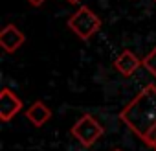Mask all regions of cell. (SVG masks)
<instances>
[{
	"label": "cell",
	"mask_w": 156,
	"mask_h": 151,
	"mask_svg": "<svg viewBox=\"0 0 156 151\" xmlns=\"http://www.w3.org/2000/svg\"><path fill=\"white\" fill-rule=\"evenodd\" d=\"M119 120L143 142L156 127V85L143 87L121 111Z\"/></svg>",
	"instance_id": "cell-1"
},
{
	"label": "cell",
	"mask_w": 156,
	"mask_h": 151,
	"mask_svg": "<svg viewBox=\"0 0 156 151\" xmlns=\"http://www.w3.org/2000/svg\"><path fill=\"white\" fill-rule=\"evenodd\" d=\"M66 26L75 37H79L81 41H90L101 30L103 22L88 6H79L68 17Z\"/></svg>",
	"instance_id": "cell-2"
},
{
	"label": "cell",
	"mask_w": 156,
	"mask_h": 151,
	"mask_svg": "<svg viewBox=\"0 0 156 151\" xmlns=\"http://www.w3.org/2000/svg\"><path fill=\"white\" fill-rule=\"evenodd\" d=\"M103 133H105L103 125H101L92 114H83L79 120L72 125V129H70V134H72L77 142H79L83 147L94 145V144L103 136Z\"/></svg>",
	"instance_id": "cell-3"
},
{
	"label": "cell",
	"mask_w": 156,
	"mask_h": 151,
	"mask_svg": "<svg viewBox=\"0 0 156 151\" xmlns=\"http://www.w3.org/2000/svg\"><path fill=\"white\" fill-rule=\"evenodd\" d=\"M22 111V100L8 87L0 90V120L8 123Z\"/></svg>",
	"instance_id": "cell-4"
},
{
	"label": "cell",
	"mask_w": 156,
	"mask_h": 151,
	"mask_svg": "<svg viewBox=\"0 0 156 151\" xmlns=\"http://www.w3.org/2000/svg\"><path fill=\"white\" fill-rule=\"evenodd\" d=\"M24 42H26V35L15 24H6L0 31V46L6 53H15L17 50L22 48Z\"/></svg>",
	"instance_id": "cell-5"
},
{
	"label": "cell",
	"mask_w": 156,
	"mask_h": 151,
	"mask_svg": "<svg viewBox=\"0 0 156 151\" xmlns=\"http://www.w3.org/2000/svg\"><path fill=\"white\" fill-rule=\"evenodd\" d=\"M114 68L121 74V76H125V78H129V76H132L140 66H143V59H140L134 52H130V50H121V53L114 59Z\"/></svg>",
	"instance_id": "cell-6"
},
{
	"label": "cell",
	"mask_w": 156,
	"mask_h": 151,
	"mask_svg": "<svg viewBox=\"0 0 156 151\" xmlns=\"http://www.w3.org/2000/svg\"><path fill=\"white\" fill-rule=\"evenodd\" d=\"M26 120L35 127H42L44 123H48L51 120V109L42 101H35L26 111Z\"/></svg>",
	"instance_id": "cell-7"
},
{
	"label": "cell",
	"mask_w": 156,
	"mask_h": 151,
	"mask_svg": "<svg viewBox=\"0 0 156 151\" xmlns=\"http://www.w3.org/2000/svg\"><path fill=\"white\" fill-rule=\"evenodd\" d=\"M143 68L152 74V78L156 79V46L143 57Z\"/></svg>",
	"instance_id": "cell-8"
},
{
	"label": "cell",
	"mask_w": 156,
	"mask_h": 151,
	"mask_svg": "<svg viewBox=\"0 0 156 151\" xmlns=\"http://www.w3.org/2000/svg\"><path fill=\"white\" fill-rule=\"evenodd\" d=\"M26 2H28L30 6H33V8H41L44 2H48V0H26Z\"/></svg>",
	"instance_id": "cell-9"
},
{
	"label": "cell",
	"mask_w": 156,
	"mask_h": 151,
	"mask_svg": "<svg viewBox=\"0 0 156 151\" xmlns=\"http://www.w3.org/2000/svg\"><path fill=\"white\" fill-rule=\"evenodd\" d=\"M68 4H81V0H66Z\"/></svg>",
	"instance_id": "cell-10"
},
{
	"label": "cell",
	"mask_w": 156,
	"mask_h": 151,
	"mask_svg": "<svg viewBox=\"0 0 156 151\" xmlns=\"http://www.w3.org/2000/svg\"><path fill=\"white\" fill-rule=\"evenodd\" d=\"M152 149H154V151H156V144H154V145H152Z\"/></svg>",
	"instance_id": "cell-11"
},
{
	"label": "cell",
	"mask_w": 156,
	"mask_h": 151,
	"mask_svg": "<svg viewBox=\"0 0 156 151\" xmlns=\"http://www.w3.org/2000/svg\"><path fill=\"white\" fill-rule=\"evenodd\" d=\"M114 151H121V149H114Z\"/></svg>",
	"instance_id": "cell-12"
},
{
	"label": "cell",
	"mask_w": 156,
	"mask_h": 151,
	"mask_svg": "<svg viewBox=\"0 0 156 151\" xmlns=\"http://www.w3.org/2000/svg\"><path fill=\"white\" fill-rule=\"evenodd\" d=\"M154 4H156V0H154Z\"/></svg>",
	"instance_id": "cell-13"
}]
</instances>
